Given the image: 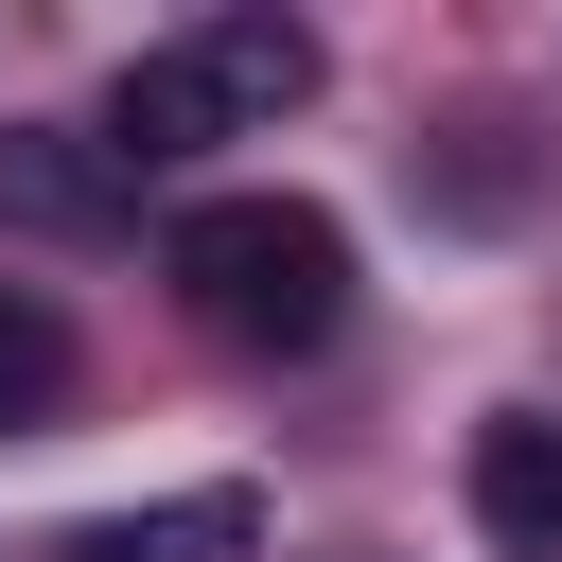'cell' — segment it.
I'll use <instances>...</instances> for the list:
<instances>
[{
  "mask_svg": "<svg viewBox=\"0 0 562 562\" xmlns=\"http://www.w3.org/2000/svg\"><path fill=\"white\" fill-rule=\"evenodd\" d=\"M176 299H193V334H228V351H334V316H351V228L316 211V193H211V211H176Z\"/></svg>",
  "mask_w": 562,
  "mask_h": 562,
  "instance_id": "obj_1",
  "label": "cell"
},
{
  "mask_svg": "<svg viewBox=\"0 0 562 562\" xmlns=\"http://www.w3.org/2000/svg\"><path fill=\"white\" fill-rule=\"evenodd\" d=\"M88 140H105L123 176H158V158H211V140H228V88H211V53H193V35H176V53H140V70L105 88V123H88Z\"/></svg>",
  "mask_w": 562,
  "mask_h": 562,
  "instance_id": "obj_2",
  "label": "cell"
},
{
  "mask_svg": "<svg viewBox=\"0 0 562 562\" xmlns=\"http://www.w3.org/2000/svg\"><path fill=\"white\" fill-rule=\"evenodd\" d=\"M474 527L492 562H562V422H474Z\"/></svg>",
  "mask_w": 562,
  "mask_h": 562,
  "instance_id": "obj_3",
  "label": "cell"
},
{
  "mask_svg": "<svg viewBox=\"0 0 562 562\" xmlns=\"http://www.w3.org/2000/svg\"><path fill=\"white\" fill-rule=\"evenodd\" d=\"M123 211V158L70 140V123H0V228H105Z\"/></svg>",
  "mask_w": 562,
  "mask_h": 562,
  "instance_id": "obj_4",
  "label": "cell"
},
{
  "mask_svg": "<svg viewBox=\"0 0 562 562\" xmlns=\"http://www.w3.org/2000/svg\"><path fill=\"white\" fill-rule=\"evenodd\" d=\"M246 492H158V509H105V527H70L53 562H246Z\"/></svg>",
  "mask_w": 562,
  "mask_h": 562,
  "instance_id": "obj_5",
  "label": "cell"
},
{
  "mask_svg": "<svg viewBox=\"0 0 562 562\" xmlns=\"http://www.w3.org/2000/svg\"><path fill=\"white\" fill-rule=\"evenodd\" d=\"M193 53H211V88H228V123H281V105H316V35H299V18H211Z\"/></svg>",
  "mask_w": 562,
  "mask_h": 562,
  "instance_id": "obj_6",
  "label": "cell"
},
{
  "mask_svg": "<svg viewBox=\"0 0 562 562\" xmlns=\"http://www.w3.org/2000/svg\"><path fill=\"white\" fill-rule=\"evenodd\" d=\"M70 404V316L35 281H0V422H53Z\"/></svg>",
  "mask_w": 562,
  "mask_h": 562,
  "instance_id": "obj_7",
  "label": "cell"
}]
</instances>
